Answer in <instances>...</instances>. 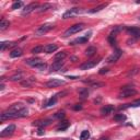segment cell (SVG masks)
<instances>
[{
	"instance_id": "obj_1",
	"label": "cell",
	"mask_w": 140,
	"mask_h": 140,
	"mask_svg": "<svg viewBox=\"0 0 140 140\" xmlns=\"http://www.w3.org/2000/svg\"><path fill=\"white\" fill-rule=\"evenodd\" d=\"M86 27V24L84 23H78V24H75V25L70 26L67 31H65L64 33V37H68V36L70 35H74L76 33H79L80 31H82V30Z\"/></svg>"
},
{
	"instance_id": "obj_2",
	"label": "cell",
	"mask_w": 140,
	"mask_h": 140,
	"mask_svg": "<svg viewBox=\"0 0 140 140\" xmlns=\"http://www.w3.org/2000/svg\"><path fill=\"white\" fill-rule=\"evenodd\" d=\"M137 94V91L131 88V87H128V86H126V87H123L120 89V92L118 94V97L119 99H123V97H130L132 95H136Z\"/></svg>"
},
{
	"instance_id": "obj_3",
	"label": "cell",
	"mask_w": 140,
	"mask_h": 140,
	"mask_svg": "<svg viewBox=\"0 0 140 140\" xmlns=\"http://www.w3.org/2000/svg\"><path fill=\"white\" fill-rule=\"evenodd\" d=\"M54 24L53 23H45V24H43V25H41L37 30H36V32H35V34L36 35H38V36H41V35H44V34H46L47 32H49L51 30H53L54 29Z\"/></svg>"
},
{
	"instance_id": "obj_4",
	"label": "cell",
	"mask_w": 140,
	"mask_h": 140,
	"mask_svg": "<svg viewBox=\"0 0 140 140\" xmlns=\"http://www.w3.org/2000/svg\"><path fill=\"white\" fill-rule=\"evenodd\" d=\"M64 84H66L65 80L57 79V78H53V79H51V80H48L46 82V87L47 88H57V87H60V86H64Z\"/></svg>"
},
{
	"instance_id": "obj_5",
	"label": "cell",
	"mask_w": 140,
	"mask_h": 140,
	"mask_svg": "<svg viewBox=\"0 0 140 140\" xmlns=\"http://www.w3.org/2000/svg\"><path fill=\"white\" fill-rule=\"evenodd\" d=\"M82 12H83L82 8H72L68 11H66L64 13V15H63V18L64 19H68V18H72V16H75L77 14H80V13H82Z\"/></svg>"
},
{
	"instance_id": "obj_6",
	"label": "cell",
	"mask_w": 140,
	"mask_h": 140,
	"mask_svg": "<svg viewBox=\"0 0 140 140\" xmlns=\"http://www.w3.org/2000/svg\"><path fill=\"white\" fill-rule=\"evenodd\" d=\"M100 60H101V58L96 59V60H88V61L83 63V64L80 66V69H81V70H88V69L93 68V67H95L97 64L100 63Z\"/></svg>"
},
{
	"instance_id": "obj_7",
	"label": "cell",
	"mask_w": 140,
	"mask_h": 140,
	"mask_svg": "<svg viewBox=\"0 0 140 140\" xmlns=\"http://www.w3.org/2000/svg\"><path fill=\"white\" fill-rule=\"evenodd\" d=\"M123 55V52H121L120 49H116L115 51L111 56H109L108 58H107V63H109V64H112V63H116L117 60L120 58V56Z\"/></svg>"
},
{
	"instance_id": "obj_8",
	"label": "cell",
	"mask_w": 140,
	"mask_h": 140,
	"mask_svg": "<svg viewBox=\"0 0 140 140\" xmlns=\"http://www.w3.org/2000/svg\"><path fill=\"white\" fill-rule=\"evenodd\" d=\"M43 63V60L40 59V58H36V57H33V58H27L25 60V64L31 66V67H34V68H37V67Z\"/></svg>"
},
{
	"instance_id": "obj_9",
	"label": "cell",
	"mask_w": 140,
	"mask_h": 140,
	"mask_svg": "<svg viewBox=\"0 0 140 140\" xmlns=\"http://www.w3.org/2000/svg\"><path fill=\"white\" fill-rule=\"evenodd\" d=\"M15 131V125H9L7 128H4L2 131H1V133H0V137H9V136H11L12 133H13Z\"/></svg>"
},
{
	"instance_id": "obj_10",
	"label": "cell",
	"mask_w": 140,
	"mask_h": 140,
	"mask_svg": "<svg viewBox=\"0 0 140 140\" xmlns=\"http://www.w3.org/2000/svg\"><path fill=\"white\" fill-rule=\"evenodd\" d=\"M35 9H38V3L37 2H32V3L27 4L26 7L24 8V10L22 11V14L23 15L29 14V13H31V12H33Z\"/></svg>"
},
{
	"instance_id": "obj_11",
	"label": "cell",
	"mask_w": 140,
	"mask_h": 140,
	"mask_svg": "<svg viewBox=\"0 0 140 140\" xmlns=\"http://www.w3.org/2000/svg\"><path fill=\"white\" fill-rule=\"evenodd\" d=\"M127 32H128L133 38H136V40L140 38V29L139 27H136V26L128 27L127 29Z\"/></svg>"
},
{
	"instance_id": "obj_12",
	"label": "cell",
	"mask_w": 140,
	"mask_h": 140,
	"mask_svg": "<svg viewBox=\"0 0 140 140\" xmlns=\"http://www.w3.org/2000/svg\"><path fill=\"white\" fill-rule=\"evenodd\" d=\"M90 36H91V33L87 34L86 36H82V37L76 38V40H74V41L71 42V43H70V45H77V44H83V43H86V42H88V41H89Z\"/></svg>"
},
{
	"instance_id": "obj_13",
	"label": "cell",
	"mask_w": 140,
	"mask_h": 140,
	"mask_svg": "<svg viewBox=\"0 0 140 140\" xmlns=\"http://www.w3.org/2000/svg\"><path fill=\"white\" fill-rule=\"evenodd\" d=\"M24 108H25V106H24L22 103H15V104H12L7 111H9V112H20Z\"/></svg>"
},
{
	"instance_id": "obj_14",
	"label": "cell",
	"mask_w": 140,
	"mask_h": 140,
	"mask_svg": "<svg viewBox=\"0 0 140 140\" xmlns=\"http://www.w3.org/2000/svg\"><path fill=\"white\" fill-rule=\"evenodd\" d=\"M64 66V60L63 61H55L52 66H51V72H55L61 69V67Z\"/></svg>"
},
{
	"instance_id": "obj_15",
	"label": "cell",
	"mask_w": 140,
	"mask_h": 140,
	"mask_svg": "<svg viewBox=\"0 0 140 140\" xmlns=\"http://www.w3.org/2000/svg\"><path fill=\"white\" fill-rule=\"evenodd\" d=\"M112 112H114V106L113 105H105L101 108V113L103 115H109Z\"/></svg>"
},
{
	"instance_id": "obj_16",
	"label": "cell",
	"mask_w": 140,
	"mask_h": 140,
	"mask_svg": "<svg viewBox=\"0 0 140 140\" xmlns=\"http://www.w3.org/2000/svg\"><path fill=\"white\" fill-rule=\"evenodd\" d=\"M35 81H36V79H35L34 77H31V78H29V79H25V80H24V81H22V82H21V84H22L23 87L30 88V87H31L32 84L35 82Z\"/></svg>"
},
{
	"instance_id": "obj_17",
	"label": "cell",
	"mask_w": 140,
	"mask_h": 140,
	"mask_svg": "<svg viewBox=\"0 0 140 140\" xmlns=\"http://www.w3.org/2000/svg\"><path fill=\"white\" fill-rule=\"evenodd\" d=\"M57 48H58V46H57L56 44H48V45L45 46L44 51H45L47 54H51V53L56 52V51H57Z\"/></svg>"
},
{
	"instance_id": "obj_18",
	"label": "cell",
	"mask_w": 140,
	"mask_h": 140,
	"mask_svg": "<svg viewBox=\"0 0 140 140\" xmlns=\"http://www.w3.org/2000/svg\"><path fill=\"white\" fill-rule=\"evenodd\" d=\"M22 54H23V52H22L21 48H14L13 51H11L10 56H11L12 58H16V57L22 56Z\"/></svg>"
},
{
	"instance_id": "obj_19",
	"label": "cell",
	"mask_w": 140,
	"mask_h": 140,
	"mask_svg": "<svg viewBox=\"0 0 140 140\" xmlns=\"http://www.w3.org/2000/svg\"><path fill=\"white\" fill-rule=\"evenodd\" d=\"M15 43H13V42H2L1 44H0V51L3 52L5 48H9V47H12V46H14Z\"/></svg>"
},
{
	"instance_id": "obj_20",
	"label": "cell",
	"mask_w": 140,
	"mask_h": 140,
	"mask_svg": "<svg viewBox=\"0 0 140 140\" xmlns=\"http://www.w3.org/2000/svg\"><path fill=\"white\" fill-rule=\"evenodd\" d=\"M95 53H96V48L94 46H89L86 49V52H84L86 56H88V57H92Z\"/></svg>"
},
{
	"instance_id": "obj_21",
	"label": "cell",
	"mask_w": 140,
	"mask_h": 140,
	"mask_svg": "<svg viewBox=\"0 0 140 140\" xmlns=\"http://www.w3.org/2000/svg\"><path fill=\"white\" fill-rule=\"evenodd\" d=\"M67 54L66 52H60V53H57L56 55H55V61H63V60L66 58Z\"/></svg>"
},
{
	"instance_id": "obj_22",
	"label": "cell",
	"mask_w": 140,
	"mask_h": 140,
	"mask_svg": "<svg viewBox=\"0 0 140 140\" xmlns=\"http://www.w3.org/2000/svg\"><path fill=\"white\" fill-rule=\"evenodd\" d=\"M10 26V22L5 19H2L1 22H0V31H4V30H7L8 27Z\"/></svg>"
},
{
	"instance_id": "obj_23",
	"label": "cell",
	"mask_w": 140,
	"mask_h": 140,
	"mask_svg": "<svg viewBox=\"0 0 140 140\" xmlns=\"http://www.w3.org/2000/svg\"><path fill=\"white\" fill-rule=\"evenodd\" d=\"M126 115L125 114H116L114 116V120L115 121H117V123H123V121L126 120Z\"/></svg>"
},
{
	"instance_id": "obj_24",
	"label": "cell",
	"mask_w": 140,
	"mask_h": 140,
	"mask_svg": "<svg viewBox=\"0 0 140 140\" xmlns=\"http://www.w3.org/2000/svg\"><path fill=\"white\" fill-rule=\"evenodd\" d=\"M106 5H107V3H103V4H101V5H97V7L89 10V12H90V13H95V12H99V11H101L102 9H104Z\"/></svg>"
},
{
	"instance_id": "obj_25",
	"label": "cell",
	"mask_w": 140,
	"mask_h": 140,
	"mask_svg": "<svg viewBox=\"0 0 140 140\" xmlns=\"http://www.w3.org/2000/svg\"><path fill=\"white\" fill-rule=\"evenodd\" d=\"M23 79V74H21V72H19V74H15L13 75L11 78H10V80L11 81H21Z\"/></svg>"
},
{
	"instance_id": "obj_26",
	"label": "cell",
	"mask_w": 140,
	"mask_h": 140,
	"mask_svg": "<svg viewBox=\"0 0 140 140\" xmlns=\"http://www.w3.org/2000/svg\"><path fill=\"white\" fill-rule=\"evenodd\" d=\"M79 95H80V97H81L82 100L87 99L88 95H89V91H88V89H81L80 91H79Z\"/></svg>"
},
{
	"instance_id": "obj_27",
	"label": "cell",
	"mask_w": 140,
	"mask_h": 140,
	"mask_svg": "<svg viewBox=\"0 0 140 140\" xmlns=\"http://www.w3.org/2000/svg\"><path fill=\"white\" fill-rule=\"evenodd\" d=\"M51 124V120L49 119H45V120H42V121H34V125L36 126H41V127H44Z\"/></svg>"
},
{
	"instance_id": "obj_28",
	"label": "cell",
	"mask_w": 140,
	"mask_h": 140,
	"mask_svg": "<svg viewBox=\"0 0 140 140\" xmlns=\"http://www.w3.org/2000/svg\"><path fill=\"white\" fill-rule=\"evenodd\" d=\"M44 48L45 47H43V46H35L34 48H32V54H34V55H37V54H40V53H43V51H44Z\"/></svg>"
},
{
	"instance_id": "obj_29",
	"label": "cell",
	"mask_w": 140,
	"mask_h": 140,
	"mask_svg": "<svg viewBox=\"0 0 140 140\" xmlns=\"http://www.w3.org/2000/svg\"><path fill=\"white\" fill-rule=\"evenodd\" d=\"M69 126H70V123H69V121H67V120H66V121H63V123L58 126L57 130H65V129L68 128Z\"/></svg>"
},
{
	"instance_id": "obj_30",
	"label": "cell",
	"mask_w": 140,
	"mask_h": 140,
	"mask_svg": "<svg viewBox=\"0 0 140 140\" xmlns=\"http://www.w3.org/2000/svg\"><path fill=\"white\" fill-rule=\"evenodd\" d=\"M90 138V132L89 130H83L80 135V140H87Z\"/></svg>"
},
{
	"instance_id": "obj_31",
	"label": "cell",
	"mask_w": 140,
	"mask_h": 140,
	"mask_svg": "<svg viewBox=\"0 0 140 140\" xmlns=\"http://www.w3.org/2000/svg\"><path fill=\"white\" fill-rule=\"evenodd\" d=\"M49 8H52V4H49V3H45V4H43V5H41V7H38L37 11H38V12H43V11L48 10Z\"/></svg>"
},
{
	"instance_id": "obj_32",
	"label": "cell",
	"mask_w": 140,
	"mask_h": 140,
	"mask_svg": "<svg viewBox=\"0 0 140 140\" xmlns=\"http://www.w3.org/2000/svg\"><path fill=\"white\" fill-rule=\"evenodd\" d=\"M121 30H124V26H121V25H119V26H116V27H115V29L113 30V31H112V33L109 34V35L116 36V34H117V33H119V32L121 31Z\"/></svg>"
},
{
	"instance_id": "obj_33",
	"label": "cell",
	"mask_w": 140,
	"mask_h": 140,
	"mask_svg": "<svg viewBox=\"0 0 140 140\" xmlns=\"http://www.w3.org/2000/svg\"><path fill=\"white\" fill-rule=\"evenodd\" d=\"M23 5V2L22 1H16V2H14L13 4H12V7H11V9L12 10H16V9H20L21 7Z\"/></svg>"
},
{
	"instance_id": "obj_34",
	"label": "cell",
	"mask_w": 140,
	"mask_h": 140,
	"mask_svg": "<svg viewBox=\"0 0 140 140\" xmlns=\"http://www.w3.org/2000/svg\"><path fill=\"white\" fill-rule=\"evenodd\" d=\"M107 40H108V42H109V44H111L112 46H115V45H116V36H113V35H109Z\"/></svg>"
},
{
	"instance_id": "obj_35",
	"label": "cell",
	"mask_w": 140,
	"mask_h": 140,
	"mask_svg": "<svg viewBox=\"0 0 140 140\" xmlns=\"http://www.w3.org/2000/svg\"><path fill=\"white\" fill-rule=\"evenodd\" d=\"M56 102H57V97H56V96H53L52 99L47 102V104H46L45 106H53V105L56 104Z\"/></svg>"
},
{
	"instance_id": "obj_36",
	"label": "cell",
	"mask_w": 140,
	"mask_h": 140,
	"mask_svg": "<svg viewBox=\"0 0 140 140\" xmlns=\"http://www.w3.org/2000/svg\"><path fill=\"white\" fill-rule=\"evenodd\" d=\"M65 117V113L64 112H59V113H56L54 115V118H57V119H61Z\"/></svg>"
},
{
	"instance_id": "obj_37",
	"label": "cell",
	"mask_w": 140,
	"mask_h": 140,
	"mask_svg": "<svg viewBox=\"0 0 140 140\" xmlns=\"http://www.w3.org/2000/svg\"><path fill=\"white\" fill-rule=\"evenodd\" d=\"M139 106H140V99L130 103V107H139Z\"/></svg>"
},
{
	"instance_id": "obj_38",
	"label": "cell",
	"mask_w": 140,
	"mask_h": 140,
	"mask_svg": "<svg viewBox=\"0 0 140 140\" xmlns=\"http://www.w3.org/2000/svg\"><path fill=\"white\" fill-rule=\"evenodd\" d=\"M104 86V83H102V82H93V83H91V87H93V88H101Z\"/></svg>"
},
{
	"instance_id": "obj_39",
	"label": "cell",
	"mask_w": 140,
	"mask_h": 140,
	"mask_svg": "<svg viewBox=\"0 0 140 140\" xmlns=\"http://www.w3.org/2000/svg\"><path fill=\"white\" fill-rule=\"evenodd\" d=\"M46 67H47V65L43 61V63H42V64H41V65H40L36 69H38V70H45V69H46Z\"/></svg>"
},
{
	"instance_id": "obj_40",
	"label": "cell",
	"mask_w": 140,
	"mask_h": 140,
	"mask_svg": "<svg viewBox=\"0 0 140 140\" xmlns=\"http://www.w3.org/2000/svg\"><path fill=\"white\" fill-rule=\"evenodd\" d=\"M138 72H139V69H138V68H135V69H132V70H130V71L128 72V76H133V75L138 74Z\"/></svg>"
},
{
	"instance_id": "obj_41",
	"label": "cell",
	"mask_w": 140,
	"mask_h": 140,
	"mask_svg": "<svg viewBox=\"0 0 140 140\" xmlns=\"http://www.w3.org/2000/svg\"><path fill=\"white\" fill-rule=\"evenodd\" d=\"M74 109H75V111H81V109H82V106H81L80 104H77V105L74 106Z\"/></svg>"
},
{
	"instance_id": "obj_42",
	"label": "cell",
	"mask_w": 140,
	"mask_h": 140,
	"mask_svg": "<svg viewBox=\"0 0 140 140\" xmlns=\"http://www.w3.org/2000/svg\"><path fill=\"white\" fill-rule=\"evenodd\" d=\"M106 72H108V69L107 68H102L100 70V75H104V74H106Z\"/></svg>"
},
{
	"instance_id": "obj_43",
	"label": "cell",
	"mask_w": 140,
	"mask_h": 140,
	"mask_svg": "<svg viewBox=\"0 0 140 140\" xmlns=\"http://www.w3.org/2000/svg\"><path fill=\"white\" fill-rule=\"evenodd\" d=\"M43 133H44V130H43V129L41 128V129L38 130V135H43Z\"/></svg>"
},
{
	"instance_id": "obj_44",
	"label": "cell",
	"mask_w": 140,
	"mask_h": 140,
	"mask_svg": "<svg viewBox=\"0 0 140 140\" xmlns=\"http://www.w3.org/2000/svg\"><path fill=\"white\" fill-rule=\"evenodd\" d=\"M3 89H4V84L1 83V84H0V90H3Z\"/></svg>"
},
{
	"instance_id": "obj_45",
	"label": "cell",
	"mask_w": 140,
	"mask_h": 140,
	"mask_svg": "<svg viewBox=\"0 0 140 140\" xmlns=\"http://www.w3.org/2000/svg\"><path fill=\"white\" fill-rule=\"evenodd\" d=\"M63 140H70V139H63Z\"/></svg>"
},
{
	"instance_id": "obj_46",
	"label": "cell",
	"mask_w": 140,
	"mask_h": 140,
	"mask_svg": "<svg viewBox=\"0 0 140 140\" xmlns=\"http://www.w3.org/2000/svg\"><path fill=\"white\" fill-rule=\"evenodd\" d=\"M138 140H140V139H138Z\"/></svg>"
}]
</instances>
